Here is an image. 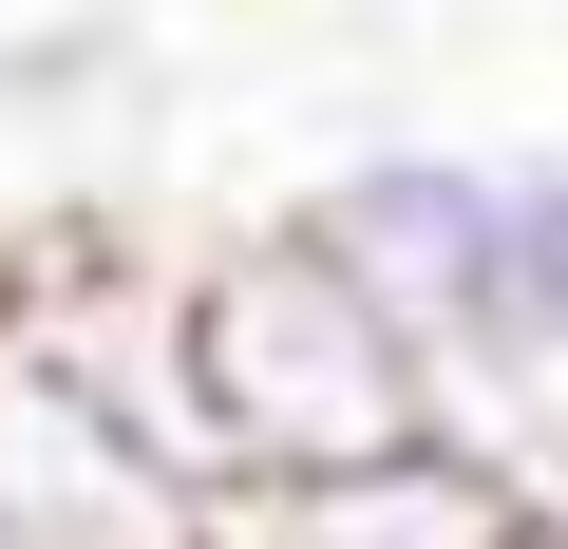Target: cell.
Here are the masks:
<instances>
[{"label": "cell", "instance_id": "9", "mask_svg": "<svg viewBox=\"0 0 568 549\" xmlns=\"http://www.w3.org/2000/svg\"><path fill=\"white\" fill-rule=\"evenodd\" d=\"M530 549H549V530H530Z\"/></svg>", "mask_w": 568, "mask_h": 549}, {"label": "cell", "instance_id": "8", "mask_svg": "<svg viewBox=\"0 0 568 549\" xmlns=\"http://www.w3.org/2000/svg\"><path fill=\"white\" fill-rule=\"evenodd\" d=\"M530 530H549V549H568V455H549V474H530Z\"/></svg>", "mask_w": 568, "mask_h": 549}, {"label": "cell", "instance_id": "3", "mask_svg": "<svg viewBox=\"0 0 568 549\" xmlns=\"http://www.w3.org/2000/svg\"><path fill=\"white\" fill-rule=\"evenodd\" d=\"M304 227L361 265L379 323L436 360V417L455 436H493L511 474L568 455V379L530 342V246H511V152H474V133H361L304 190Z\"/></svg>", "mask_w": 568, "mask_h": 549}, {"label": "cell", "instance_id": "5", "mask_svg": "<svg viewBox=\"0 0 568 549\" xmlns=\"http://www.w3.org/2000/svg\"><path fill=\"white\" fill-rule=\"evenodd\" d=\"M133 77V20H20L0 39V114H95Z\"/></svg>", "mask_w": 568, "mask_h": 549}, {"label": "cell", "instance_id": "1", "mask_svg": "<svg viewBox=\"0 0 568 549\" xmlns=\"http://www.w3.org/2000/svg\"><path fill=\"white\" fill-rule=\"evenodd\" d=\"M227 455L190 398V265L133 227L0 246V549H209Z\"/></svg>", "mask_w": 568, "mask_h": 549}, {"label": "cell", "instance_id": "2", "mask_svg": "<svg viewBox=\"0 0 568 549\" xmlns=\"http://www.w3.org/2000/svg\"><path fill=\"white\" fill-rule=\"evenodd\" d=\"M190 398H209L227 492H304V474H361V455L436 436V360L379 323V285L304 209L190 246Z\"/></svg>", "mask_w": 568, "mask_h": 549}, {"label": "cell", "instance_id": "6", "mask_svg": "<svg viewBox=\"0 0 568 549\" xmlns=\"http://www.w3.org/2000/svg\"><path fill=\"white\" fill-rule=\"evenodd\" d=\"M511 246H530V342H549V379H568V133L511 152Z\"/></svg>", "mask_w": 568, "mask_h": 549}, {"label": "cell", "instance_id": "4", "mask_svg": "<svg viewBox=\"0 0 568 549\" xmlns=\"http://www.w3.org/2000/svg\"><path fill=\"white\" fill-rule=\"evenodd\" d=\"M284 511V549H530V474L493 455V436H398V455H361V474H304V492H265Z\"/></svg>", "mask_w": 568, "mask_h": 549}, {"label": "cell", "instance_id": "7", "mask_svg": "<svg viewBox=\"0 0 568 549\" xmlns=\"http://www.w3.org/2000/svg\"><path fill=\"white\" fill-rule=\"evenodd\" d=\"M209 549H284V511H265V492H227V511H209Z\"/></svg>", "mask_w": 568, "mask_h": 549}]
</instances>
